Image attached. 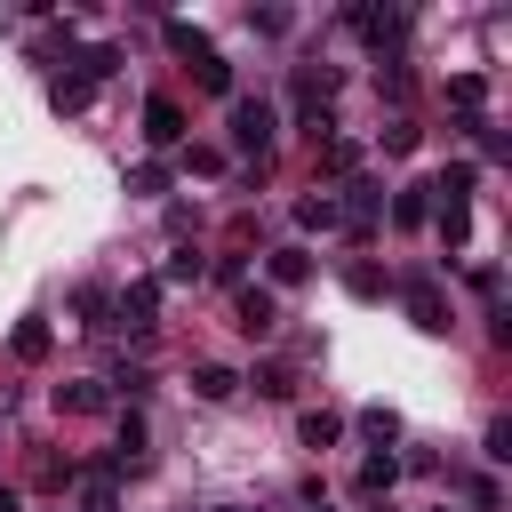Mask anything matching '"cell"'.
I'll return each instance as SVG.
<instances>
[{
  "label": "cell",
  "mask_w": 512,
  "mask_h": 512,
  "mask_svg": "<svg viewBox=\"0 0 512 512\" xmlns=\"http://www.w3.org/2000/svg\"><path fill=\"white\" fill-rule=\"evenodd\" d=\"M272 128H280V112H272L264 96H232V152L264 160V152H272Z\"/></svg>",
  "instance_id": "1"
},
{
  "label": "cell",
  "mask_w": 512,
  "mask_h": 512,
  "mask_svg": "<svg viewBox=\"0 0 512 512\" xmlns=\"http://www.w3.org/2000/svg\"><path fill=\"white\" fill-rule=\"evenodd\" d=\"M400 304H408V320H416L424 336H448V296H440L432 272H408V280H400Z\"/></svg>",
  "instance_id": "2"
},
{
  "label": "cell",
  "mask_w": 512,
  "mask_h": 512,
  "mask_svg": "<svg viewBox=\"0 0 512 512\" xmlns=\"http://www.w3.org/2000/svg\"><path fill=\"white\" fill-rule=\"evenodd\" d=\"M232 312H240V336H272V328H280V296L256 288V280H240V304H232Z\"/></svg>",
  "instance_id": "3"
},
{
  "label": "cell",
  "mask_w": 512,
  "mask_h": 512,
  "mask_svg": "<svg viewBox=\"0 0 512 512\" xmlns=\"http://www.w3.org/2000/svg\"><path fill=\"white\" fill-rule=\"evenodd\" d=\"M144 144H184V104L176 96H144Z\"/></svg>",
  "instance_id": "4"
},
{
  "label": "cell",
  "mask_w": 512,
  "mask_h": 512,
  "mask_svg": "<svg viewBox=\"0 0 512 512\" xmlns=\"http://www.w3.org/2000/svg\"><path fill=\"white\" fill-rule=\"evenodd\" d=\"M112 320H128V328L144 336V328L160 320V280H136V288H120V296H112Z\"/></svg>",
  "instance_id": "5"
},
{
  "label": "cell",
  "mask_w": 512,
  "mask_h": 512,
  "mask_svg": "<svg viewBox=\"0 0 512 512\" xmlns=\"http://www.w3.org/2000/svg\"><path fill=\"white\" fill-rule=\"evenodd\" d=\"M344 24H352L368 48H392V40H400V16H392V8H368V0H352V8H344Z\"/></svg>",
  "instance_id": "6"
},
{
  "label": "cell",
  "mask_w": 512,
  "mask_h": 512,
  "mask_svg": "<svg viewBox=\"0 0 512 512\" xmlns=\"http://www.w3.org/2000/svg\"><path fill=\"white\" fill-rule=\"evenodd\" d=\"M144 448H152V432H144V416L128 408V416H120V440H112V464H104V472H136V464H144Z\"/></svg>",
  "instance_id": "7"
},
{
  "label": "cell",
  "mask_w": 512,
  "mask_h": 512,
  "mask_svg": "<svg viewBox=\"0 0 512 512\" xmlns=\"http://www.w3.org/2000/svg\"><path fill=\"white\" fill-rule=\"evenodd\" d=\"M304 272H312V248H296V240H288V248H272V256H264V280H272V288H296V280H304Z\"/></svg>",
  "instance_id": "8"
},
{
  "label": "cell",
  "mask_w": 512,
  "mask_h": 512,
  "mask_svg": "<svg viewBox=\"0 0 512 512\" xmlns=\"http://www.w3.org/2000/svg\"><path fill=\"white\" fill-rule=\"evenodd\" d=\"M392 480H400V456H392V448H376V456L352 472V488H360V496H392Z\"/></svg>",
  "instance_id": "9"
},
{
  "label": "cell",
  "mask_w": 512,
  "mask_h": 512,
  "mask_svg": "<svg viewBox=\"0 0 512 512\" xmlns=\"http://www.w3.org/2000/svg\"><path fill=\"white\" fill-rule=\"evenodd\" d=\"M432 224H440L448 248H464L472 240V200H432Z\"/></svg>",
  "instance_id": "10"
},
{
  "label": "cell",
  "mask_w": 512,
  "mask_h": 512,
  "mask_svg": "<svg viewBox=\"0 0 512 512\" xmlns=\"http://www.w3.org/2000/svg\"><path fill=\"white\" fill-rule=\"evenodd\" d=\"M376 208H384V192H376V184H344V200H336V216H352L360 232L376 224Z\"/></svg>",
  "instance_id": "11"
},
{
  "label": "cell",
  "mask_w": 512,
  "mask_h": 512,
  "mask_svg": "<svg viewBox=\"0 0 512 512\" xmlns=\"http://www.w3.org/2000/svg\"><path fill=\"white\" fill-rule=\"evenodd\" d=\"M192 392H200V400H232V392H240V376H232L224 360H200V368H192Z\"/></svg>",
  "instance_id": "12"
},
{
  "label": "cell",
  "mask_w": 512,
  "mask_h": 512,
  "mask_svg": "<svg viewBox=\"0 0 512 512\" xmlns=\"http://www.w3.org/2000/svg\"><path fill=\"white\" fill-rule=\"evenodd\" d=\"M296 432H304V448H336V440H344V416H328V408H304V416H296Z\"/></svg>",
  "instance_id": "13"
},
{
  "label": "cell",
  "mask_w": 512,
  "mask_h": 512,
  "mask_svg": "<svg viewBox=\"0 0 512 512\" xmlns=\"http://www.w3.org/2000/svg\"><path fill=\"white\" fill-rule=\"evenodd\" d=\"M432 216V184H400L392 192V224H424Z\"/></svg>",
  "instance_id": "14"
},
{
  "label": "cell",
  "mask_w": 512,
  "mask_h": 512,
  "mask_svg": "<svg viewBox=\"0 0 512 512\" xmlns=\"http://www.w3.org/2000/svg\"><path fill=\"white\" fill-rule=\"evenodd\" d=\"M296 224H304V232H336L344 216H336V200H328V192H304V200H296Z\"/></svg>",
  "instance_id": "15"
},
{
  "label": "cell",
  "mask_w": 512,
  "mask_h": 512,
  "mask_svg": "<svg viewBox=\"0 0 512 512\" xmlns=\"http://www.w3.org/2000/svg\"><path fill=\"white\" fill-rule=\"evenodd\" d=\"M72 312H80V328H112V288H96V280H88V288L72 296Z\"/></svg>",
  "instance_id": "16"
},
{
  "label": "cell",
  "mask_w": 512,
  "mask_h": 512,
  "mask_svg": "<svg viewBox=\"0 0 512 512\" xmlns=\"http://www.w3.org/2000/svg\"><path fill=\"white\" fill-rule=\"evenodd\" d=\"M104 400H112L104 384H56V408H64V416H96Z\"/></svg>",
  "instance_id": "17"
},
{
  "label": "cell",
  "mask_w": 512,
  "mask_h": 512,
  "mask_svg": "<svg viewBox=\"0 0 512 512\" xmlns=\"http://www.w3.org/2000/svg\"><path fill=\"white\" fill-rule=\"evenodd\" d=\"M448 96H456V112H464V120H480V104H488V80H480V72H456V80H448Z\"/></svg>",
  "instance_id": "18"
},
{
  "label": "cell",
  "mask_w": 512,
  "mask_h": 512,
  "mask_svg": "<svg viewBox=\"0 0 512 512\" xmlns=\"http://www.w3.org/2000/svg\"><path fill=\"white\" fill-rule=\"evenodd\" d=\"M8 352H16V360H48V320H16Z\"/></svg>",
  "instance_id": "19"
},
{
  "label": "cell",
  "mask_w": 512,
  "mask_h": 512,
  "mask_svg": "<svg viewBox=\"0 0 512 512\" xmlns=\"http://www.w3.org/2000/svg\"><path fill=\"white\" fill-rule=\"evenodd\" d=\"M80 512H120V488H112V472H88V480H80Z\"/></svg>",
  "instance_id": "20"
},
{
  "label": "cell",
  "mask_w": 512,
  "mask_h": 512,
  "mask_svg": "<svg viewBox=\"0 0 512 512\" xmlns=\"http://www.w3.org/2000/svg\"><path fill=\"white\" fill-rule=\"evenodd\" d=\"M168 48L200 64V56H208V32H200V24H184V16H168Z\"/></svg>",
  "instance_id": "21"
},
{
  "label": "cell",
  "mask_w": 512,
  "mask_h": 512,
  "mask_svg": "<svg viewBox=\"0 0 512 512\" xmlns=\"http://www.w3.org/2000/svg\"><path fill=\"white\" fill-rule=\"evenodd\" d=\"M192 80H200V88H208V96H232V64H224V56H216V48H208V56H200V64H192Z\"/></svg>",
  "instance_id": "22"
},
{
  "label": "cell",
  "mask_w": 512,
  "mask_h": 512,
  "mask_svg": "<svg viewBox=\"0 0 512 512\" xmlns=\"http://www.w3.org/2000/svg\"><path fill=\"white\" fill-rule=\"evenodd\" d=\"M344 288H352V296H360V304H376V296H384V288H392V280H384V272H376V264H344Z\"/></svg>",
  "instance_id": "23"
},
{
  "label": "cell",
  "mask_w": 512,
  "mask_h": 512,
  "mask_svg": "<svg viewBox=\"0 0 512 512\" xmlns=\"http://www.w3.org/2000/svg\"><path fill=\"white\" fill-rule=\"evenodd\" d=\"M360 440L392 448V440H400V416H392V408H360Z\"/></svg>",
  "instance_id": "24"
},
{
  "label": "cell",
  "mask_w": 512,
  "mask_h": 512,
  "mask_svg": "<svg viewBox=\"0 0 512 512\" xmlns=\"http://www.w3.org/2000/svg\"><path fill=\"white\" fill-rule=\"evenodd\" d=\"M48 104H56V112H80V104H88V80H80V72L48 80Z\"/></svg>",
  "instance_id": "25"
},
{
  "label": "cell",
  "mask_w": 512,
  "mask_h": 512,
  "mask_svg": "<svg viewBox=\"0 0 512 512\" xmlns=\"http://www.w3.org/2000/svg\"><path fill=\"white\" fill-rule=\"evenodd\" d=\"M464 504H472V512H496V504H504V488H496L488 472H472V480H464Z\"/></svg>",
  "instance_id": "26"
},
{
  "label": "cell",
  "mask_w": 512,
  "mask_h": 512,
  "mask_svg": "<svg viewBox=\"0 0 512 512\" xmlns=\"http://www.w3.org/2000/svg\"><path fill=\"white\" fill-rule=\"evenodd\" d=\"M352 160H360V144H344V136H328V144H320V168H328V176H344Z\"/></svg>",
  "instance_id": "27"
},
{
  "label": "cell",
  "mask_w": 512,
  "mask_h": 512,
  "mask_svg": "<svg viewBox=\"0 0 512 512\" xmlns=\"http://www.w3.org/2000/svg\"><path fill=\"white\" fill-rule=\"evenodd\" d=\"M128 192H144V200H152V192H168V168H160V160H144V168H128Z\"/></svg>",
  "instance_id": "28"
},
{
  "label": "cell",
  "mask_w": 512,
  "mask_h": 512,
  "mask_svg": "<svg viewBox=\"0 0 512 512\" xmlns=\"http://www.w3.org/2000/svg\"><path fill=\"white\" fill-rule=\"evenodd\" d=\"M376 96H392V104H408V64H384V72H376Z\"/></svg>",
  "instance_id": "29"
},
{
  "label": "cell",
  "mask_w": 512,
  "mask_h": 512,
  "mask_svg": "<svg viewBox=\"0 0 512 512\" xmlns=\"http://www.w3.org/2000/svg\"><path fill=\"white\" fill-rule=\"evenodd\" d=\"M248 384H256V392H264V400H288V368H272V360H264V368H256V376H248Z\"/></svg>",
  "instance_id": "30"
},
{
  "label": "cell",
  "mask_w": 512,
  "mask_h": 512,
  "mask_svg": "<svg viewBox=\"0 0 512 512\" xmlns=\"http://www.w3.org/2000/svg\"><path fill=\"white\" fill-rule=\"evenodd\" d=\"M376 144H384V152H416V128H408V120H392V128H376Z\"/></svg>",
  "instance_id": "31"
},
{
  "label": "cell",
  "mask_w": 512,
  "mask_h": 512,
  "mask_svg": "<svg viewBox=\"0 0 512 512\" xmlns=\"http://www.w3.org/2000/svg\"><path fill=\"white\" fill-rule=\"evenodd\" d=\"M160 280H200V256H192V248H176V256L160 264Z\"/></svg>",
  "instance_id": "32"
},
{
  "label": "cell",
  "mask_w": 512,
  "mask_h": 512,
  "mask_svg": "<svg viewBox=\"0 0 512 512\" xmlns=\"http://www.w3.org/2000/svg\"><path fill=\"white\" fill-rule=\"evenodd\" d=\"M480 456H488V464H504V456H512V424H504V416L488 424V448H480Z\"/></svg>",
  "instance_id": "33"
},
{
  "label": "cell",
  "mask_w": 512,
  "mask_h": 512,
  "mask_svg": "<svg viewBox=\"0 0 512 512\" xmlns=\"http://www.w3.org/2000/svg\"><path fill=\"white\" fill-rule=\"evenodd\" d=\"M184 168H192V176H216V168H224V152H208V144H192V152H184Z\"/></svg>",
  "instance_id": "34"
},
{
  "label": "cell",
  "mask_w": 512,
  "mask_h": 512,
  "mask_svg": "<svg viewBox=\"0 0 512 512\" xmlns=\"http://www.w3.org/2000/svg\"><path fill=\"white\" fill-rule=\"evenodd\" d=\"M104 384H120V392H128V400H136V392H152V376H144V368H112V376H104Z\"/></svg>",
  "instance_id": "35"
},
{
  "label": "cell",
  "mask_w": 512,
  "mask_h": 512,
  "mask_svg": "<svg viewBox=\"0 0 512 512\" xmlns=\"http://www.w3.org/2000/svg\"><path fill=\"white\" fill-rule=\"evenodd\" d=\"M0 512H24V488H8V480H0Z\"/></svg>",
  "instance_id": "36"
},
{
  "label": "cell",
  "mask_w": 512,
  "mask_h": 512,
  "mask_svg": "<svg viewBox=\"0 0 512 512\" xmlns=\"http://www.w3.org/2000/svg\"><path fill=\"white\" fill-rule=\"evenodd\" d=\"M216 512H240V504H216Z\"/></svg>",
  "instance_id": "37"
}]
</instances>
